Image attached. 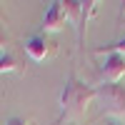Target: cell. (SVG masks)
Returning a JSON list of instances; mask_svg holds the SVG:
<instances>
[{
    "label": "cell",
    "instance_id": "4",
    "mask_svg": "<svg viewBox=\"0 0 125 125\" xmlns=\"http://www.w3.org/2000/svg\"><path fill=\"white\" fill-rule=\"evenodd\" d=\"M23 48H25L28 58L35 60V62H43L50 53H53V43H48L45 33H35V35H30L25 43H23Z\"/></svg>",
    "mask_w": 125,
    "mask_h": 125
},
{
    "label": "cell",
    "instance_id": "8",
    "mask_svg": "<svg viewBox=\"0 0 125 125\" xmlns=\"http://www.w3.org/2000/svg\"><path fill=\"white\" fill-rule=\"evenodd\" d=\"M93 53H98V55H110V53L125 55V38L115 40V43H108V45H98V48H93Z\"/></svg>",
    "mask_w": 125,
    "mask_h": 125
},
{
    "label": "cell",
    "instance_id": "3",
    "mask_svg": "<svg viewBox=\"0 0 125 125\" xmlns=\"http://www.w3.org/2000/svg\"><path fill=\"white\" fill-rule=\"evenodd\" d=\"M100 80L103 83H118L123 75H125V55H118V53H110L105 55V60L100 62Z\"/></svg>",
    "mask_w": 125,
    "mask_h": 125
},
{
    "label": "cell",
    "instance_id": "12",
    "mask_svg": "<svg viewBox=\"0 0 125 125\" xmlns=\"http://www.w3.org/2000/svg\"><path fill=\"white\" fill-rule=\"evenodd\" d=\"M5 23V13H3V8H0V25Z\"/></svg>",
    "mask_w": 125,
    "mask_h": 125
},
{
    "label": "cell",
    "instance_id": "5",
    "mask_svg": "<svg viewBox=\"0 0 125 125\" xmlns=\"http://www.w3.org/2000/svg\"><path fill=\"white\" fill-rule=\"evenodd\" d=\"M68 18H65V10H62V3L60 0H53V3H48V10L43 15V25H40V30L43 33H55V30L65 28Z\"/></svg>",
    "mask_w": 125,
    "mask_h": 125
},
{
    "label": "cell",
    "instance_id": "11",
    "mask_svg": "<svg viewBox=\"0 0 125 125\" xmlns=\"http://www.w3.org/2000/svg\"><path fill=\"white\" fill-rule=\"evenodd\" d=\"M5 125H28V123H25V120H20L18 115H10V118L5 120ZM53 125H58V123H53Z\"/></svg>",
    "mask_w": 125,
    "mask_h": 125
},
{
    "label": "cell",
    "instance_id": "6",
    "mask_svg": "<svg viewBox=\"0 0 125 125\" xmlns=\"http://www.w3.org/2000/svg\"><path fill=\"white\" fill-rule=\"evenodd\" d=\"M95 10H98V3H95V0H85V3H83L80 20H78V25H75V30H78V48H80V50H83V45H85V28H88V23H90V18L95 15Z\"/></svg>",
    "mask_w": 125,
    "mask_h": 125
},
{
    "label": "cell",
    "instance_id": "13",
    "mask_svg": "<svg viewBox=\"0 0 125 125\" xmlns=\"http://www.w3.org/2000/svg\"><path fill=\"white\" fill-rule=\"evenodd\" d=\"M105 125H120L118 120H105Z\"/></svg>",
    "mask_w": 125,
    "mask_h": 125
},
{
    "label": "cell",
    "instance_id": "9",
    "mask_svg": "<svg viewBox=\"0 0 125 125\" xmlns=\"http://www.w3.org/2000/svg\"><path fill=\"white\" fill-rule=\"evenodd\" d=\"M0 73H23V65H20V60L15 55H0Z\"/></svg>",
    "mask_w": 125,
    "mask_h": 125
},
{
    "label": "cell",
    "instance_id": "2",
    "mask_svg": "<svg viewBox=\"0 0 125 125\" xmlns=\"http://www.w3.org/2000/svg\"><path fill=\"white\" fill-rule=\"evenodd\" d=\"M95 90H98V98L103 100V108L110 115H115V118L125 115V88L123 85H118V83H103Z\"/></svg>",
    "mask_w": 125,
    "mask_h": 125
},
{
    "label": "cell",
    "instance_id": "10",
    "mask_svg": "<svg viewBox=\"0 0 125 125\" xmlns=\"http://www.w3.org/2000/svg\"><path fill=\"white\" fill-rule=\"evenodd\" d=\"M8 43H10V38H8V33H5V28L0 25V50H5Z\"/></svg>",
    "mask_w": 125,
    "mask_h": 125
},
{
    "label": "cell",
    "instance_id": "7",
    "mask_svg": "<svg viewBox=\"0 0 125 125\" xmlns=\"http://www.w3.org/2000/svg\"><path fill=\"white\" fill-rule=\"evenodd\" d=\"M62 10H65L68 23H70V25H78L80 10H83V3H80V0H65V3H62Z\"/></svg>",
    "mask_w": 125,
    "mask_h": 125
},
{
    "label": "cell",
    "instance_id": "1",
    "mask_svg": "<svg viewBox=\"0 0 125 125\" xmlns=\"http://www.w3.org/2000/svg\"><path fill=\"white\" fill-rule=\"evenodd\" d=\"M98 98V90L88 85V83H83L78 75H70L65 80V85L60 90V98H58V105H60V115H58V125L68 118H80L85 115V110L93 100Z\"/></svg>",
    "mask_w": 125,
    "mask_h": 125
}]
</instances>
